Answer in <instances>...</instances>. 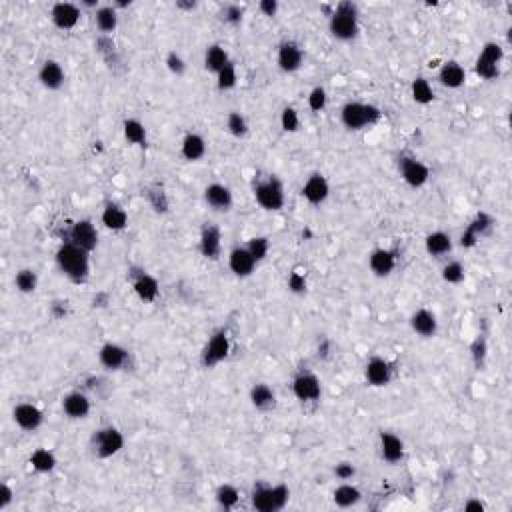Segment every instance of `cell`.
Masks as SVG:
<instances>
[{
  "label": "cell",
  "mask_w": 512,
  "mask_h": 512,
  "mask_svg": "<svg viewBox=\"0 0 512 512\" xmlns=\"http://www.w3.org/2000/svg\"><path fill=\"white\" fill-rule=\"evenodd\" d=\"M90 252L72 242H62L56 250V265L60 272L76 284L87 283L90 274Z\"/></svg>",
  "instance_id": "6da1fadb"
},
{
  "label": "cell",
  "mask_w": 512,
  "mask_h": 512,
  "mask_svg": "<svg viewBox=\"0 0 512 512\" xmlns=\"http://www.w3.org/2000/svg\"><path fill=\"white\" fill-rule=\"evenodd\" d=\"M328 30L340 42H351V40H354L358 36V33H360L358 6L354 2H351V0L338 2L335 6V10H333V15H330V20H328Z\"/></svg>",
  "instance_id": "7a4b0ae2"
},
{
  "label": "cell",
  "mask_w": 512,
  "mask_h": 512,
  "mask_svg": "<svg viewBox=\"0 0 512 512\" xmlns=\"http://www.w3.org/2000/svg\"><path fill=\"white\" fill-rule=\"evenodd\" d=\"M252 193H254L256 204H258L263 211L276 212L281 211V209H284L286 195H284L283 180L276 177V175H266L265 178L254 180Z\"/></svg>",
  "instance_id": "3957f363"
},
{
  "label": "cell",
  "mask_w": 512,
  "mask_h": 512,
  "mask_svg": "<svg viewBox=\"0 0 512 512\" xmlns=\"http://www.w3.org/2000/svg\"><path fill=\"white\" fill-rule=\"evenodd\" d=\"M252 506L258 512H279L283 511L284 506L290 500V491L286 484H256L252 488Z\"/></svg>",
  "instance_id": "277c9868"
},
{
  "label": "cell",
  "mask_w": 512,
  "mask_h": 512,
  "mask_svg": "<svg viewBox=\"0 0 512 512\" xmlns=\"http://www.w3.org/2000/svg\"><path fill=\"white\" fill-rule=\"evenodd\" d=\"M382 112L374 105L364 103H346L340 108V123L348 130H362L367 126H372L380 121Z\"/></svg>",
  "instance_id": "5b68a950"
},
{
  "label": "cell",
  "mask_w": 512,
  "mask_h": 512,
  "mask_svg": "<svg viewBox=\"0 0 512 512\" xmlns=\"http://www.w3.org/2000/svg\"><path fill=\"white\" fill-rule=\"evenodd\" d=\"M92 452L98 457V459H112L116 457L124 446V436L123 432L116 428V426H105V428H98L94 434H92Z\"/></svg>",
  "instance_id": "8992f818"
},
{
  "label": "cell",
  "mask_w": 512,
  "mask_h": 512,
  "mask_svg": "<svg viewBox=\"0 0 512 512\" xmlns=\"http://www.w3.org/2000/svg\"><path fill=\"white\" fill-rule=\"evenodd\" d=\"M230 353V338L229 333L224 328L216 330L211 336V340L206 342L204 351L200 354V364L204 369H214L216 364H220L222 360H227Z\"/></svg>",
  "instance_id": "52a82bcc"
},
{
  "label": "cell",
  "mask_w": 512,
  "mask_h": 512,
  "mask_svg": "<svg viewBox=\"0 0 512 512\" xmlns=\"http://www.w3.org/2000/svg\"><path fill=\"white\" fill-rule=\"evenodd\" d=\"M292 394L301 403H317L322 396V385L318 380L317 374L312 372H299L292 378Z\"/></svg>",
  "instance_id": "ba28073f"
},
{
  "label": "cell",
  "mask_w": 512,
  "mask_h": 512,
  "mask_svg": "<svg viewBox=\"0 0 512 512\" xmlns=\"http://www.w3.org/2000/svg\"><path fill=\"white\" fill-rule=\"evenodd\" d=\"M398 170H400L403 180L410 188H423L430 178V168L424 162H421L418 159H412V157H403L398 162Z\"/></svg>",
  "instance_id": "9c48e42d"
},
{
  "label": "cell",
  "mask_w": 512,
  "mask_h": 512,
  "mask_svg": "<svg viewBox=\"0 0 512 512\" xmlns=\"http://www.w3.org/2000/svg\"><path fill=\"white\" fill-rule=\"evenodd\" d=\"M302 62H304V53L302 46L294 40H284L279 46V54H276V64L279 69L286 74L301 71Z\"/></svg>",
  "instance_id": "30bf717a"
},
{
  "label": "cell",
  "mask_w": 512,
  "mask_h": 512,
  "mask_svg": "<svg viewBox=\"0 0 512 512\" xmlns=\"http://www.w3.org/2000/svg\"><path fill=\"white\" fill-rule=\"evenodd\" d=\"M67 242H72V245L80 247L87 252H92L98 245V232L94 229L92 220L85 218V220L74 222L71 230H69V240Z\"/></svg>",
  "instance_id": "8fae6325"
},
{
  "label": "cell",
  "mask_w": 512,
  "mask_h": 512,
  "mask_svg": "<svg viewBox=\"0 0 512 512\" xmlns=\"http://www.w3.org/2000/svg\"><path fill=\"white\" fill-rule=\"evenodd\" d=\"M98 362L105 367L106 371H123L130 362V353L116 342H106L98 351Z\"/></svg>",
  "instance_id": "7c38bea8"
},
{
  "label": "cell",
  "mask_w": 512,
  "mask_h": 512,
  "mask_svg": "<svg viewBox=\"0 0 512 512\" xmlns=\"http://www.w3.org/2000/svg\"><path fill=\"white\" fill-rule=\"evenodd\" d=\"M328 196H330V184L320 173H312L302 184V198L312 206L324 204Z\"/></svg>",
  "instance_id": "4fadbf2b"
},
{
  "label": "cell",
  "mask_w": 512,
  "mask_h": 512,
  "mask_svg": "<svg viewBox=\"0 0 512 512\" xmlns=\"http://www.w3.org/2000/svg\"><path fill=\"white\" fill-rule=\"evenodd\" d=\"M493 227H495L493 216H488L486 212H478L477 216H475V220H473V222L466 227V230L462 232V236H460V247L473 248L482 236H486V234L493 230Z\"/></svg>",
  "instance_id": "5bb4252c"
},
{
  "label": "cell",
  "mask_w": 512,
  "mask_h": 512,
  "mask_svg": "<svg viewBox=\"0 0 512 512\" xmlns=\"http://www.w3.org/2000/svg\"><path fill=\"white\" fill-rule=\"evenodd\" d=\"M12 421L17 423L18 428L26 430V432H35L42 426L44 414L33 403H20L12 408Z\"/></svg>",
  "instance_id": "9a60e30c"
},
{
  "label": "cell",
  "mask_w": 512,
  "mask_h": 512,
  "mask_svg": "<svg viewBox=\"0 0 512 512\" xmlns=\"http://www.w3.org/2000/svg\"><path fill=\"white\" fill-rule=\"evenodd\" d=\"M198 250L204 258L209 261H218L222 252V234L216 224H204L200 229V238H198Z\"/></svg>",
  "instance_id": "2e32d148"
},
{
  "label": "cell",
  "mask_w": 512,
  "mask_h": 512,
  "mask_svg": "<svg viewBox=\"0 0 512 512\" xmlns=\"http://www.w3.org/2000/svg\"><path fill=\"white\" fill-rule=\"evenodd\" d=\"M51 20L60 30H72L80 22V6L72 2H56L51 8Z\"/></svg>",
  "instance_id": "e0dca14e"
},
{
  "label": "cell",
  "mask_w": 512,
  "mask_h": 512,
  "mask_svg": "<svg viewBox=\"0 0 512 512\" xmlns=\"http://www.w3.org/2000/svg\"><path fill=\"white\" fill-rule=\"evenodd\" d=\"M364 378L374 389L387 387L392 380V367H390L389 360L382 356H372L364 367Z\"/></svg>",
  "instance_id": "ac0fdd59"
},
{
  "label": "cell",
  "mask_w": 512,
  "mask_h": 512,
  "mask_svg": "<svg viewBox=\"0 0 512 512\" xmlns=\"http://www.w3.org/2000/svg\"><path fill=\"white\" fill-rule=\"evenodd\" d=\"M256 265H258V263H256L254 256L248 252L247 247H234L230 250L229 268L234 276L247 279V276H250V274L256 270Z\"/></svg>",
  "instance_id": "d6986e66"
},
{
  "label": "cell",
  "mask_w": 512,
  "mask_h": 512,
  "mask_svg": "<svg viewBox=\"0 0 512 512\" xmlns=\"http://www.w3.org/2000/svg\"><path fill=\"white\" fill-rule=\"evenodd\" d=\"M204 202L214 212H229L232 209V204H234V196H232L227 184L212 182L204 188Z\"/></svg>",
  "instance_id": "ffe728a7"
},
{
  "label": "cell",
  "mask_w": 512,
  "mask_h": 512,
  "mask_svg": "<svg viewBox=\"0 0 512 512\" xmlns=\"http://www.w3.org/2000/svg\"><path fill=\"white\" fill-rule=\"evenodd\" d=\"M410 328H412L414 335H418L421 338H432L439 333V318L428 308H418L410 317Z\"/></svg>",
  "instance_id": "44dd1931"
},
{
  "label": "cell",
  "mask_w": 512,
  "mask_h": 512,
  "mask_svg": "<svg viewBox=\"0 0 512 512\" xmlns=\"http://www.w3.org/2000/svg\"><path fill=\"white\" fill-rule=\"evenodd\" d=\"M132 288L142 302H155L160 292L159 281L144 270H132Z\"/></svg>",
  "instance_id": "7402d4cb"
},
{
  "label": "cell",
  "mask_w": 512,
  "mask_h": 512,
  "mask_svg": "<svg viewBox=\"0 0 512 512\" xmlns=\"http://www.w3.org/2000/svg\"><path fill=\"white\" fill-rule=\"evenodd\" d=\"M62 410L71 421H82L90 414V398L80 390L69 392L62 398Z\"/></svg>",
  "instance_id": "603a6c76"
},
{
  "label": "cell",
  "mask_w": 512,
  "mask_h": 512,
  "mask_svg": "<svg viewBox=\"0 0 512 512\" xmlns=\"http://www.w3.org/2000/svg\"><path fill=\"white\" fill-rule=\"evenodd\" d=\"M38 80L46 90H58L62 89V85L67 80V74H64V69H62V64L58 60L48 58V60L42 62V67L38 71Z\"/></svg>",
  "instance_id": "cb8c5ba5"
},
{
  "label": "cell",
  "mask_w": 512,
  "mask_h": 512,
  "mask_svg": "<svg viewBox=\"0 0 512 512\" xmlns=\"http://www.w3.org/2000/svg\"><path fill=\"white\" fill-rule=\"evenodd\" d=\"M369 266H371L372 274L378 279L389 276L390 272L396 266V254L389 250V248H374L369 256Z\"/></svg>",
  "instance_id": "d4e9b609"
},
{
  "label": "cell",
  "mask_w": 512,
  "mask_h": 512,
  "mask_svg": "<svg viewBox=\"0 0 512 512\" xmlns=\"http://www.w3.org/2000/svg\"><path fill=\"white\" fill-rule=\"evenodd\" d=\"M380 457L389 464H398L405 459V442L394 432H380Z\"/></svg>",
  "instance_id": "484cf974"
},
{
  "label": "cell",
  "mask_w": 512,
  "mask_h": 512,
  "mask_svg": "<svg viewBox=\"0 0 512 512\" xmlns=\"http://www.w3.org/2000/svg\"><path fill=\"white\" fill-rule=\"evenodd\" d=\"M439 82L446 89H460L466 82V71L457 60L444 62L439 71Z\"/></svg>",
  "instance_id": "4316f807"
},
{
  "label": "cell",
  "mask_w": 512,
  "mask_h": 512,
  "mask_svg": "<svg viewBox=\"0 0 512 512\" xmlns=\"http://www.w3.org/2000/svg\"><path fill=\"white\" fill-rule=\"evenodd\" d=\"M424 248L430 256L434 258H442L446 254L452 252V238L450 234L442 232V230H436V232H430L426 238H424Z\"/></svg>",
  "instance_id": "83f0119b"
},
{
  "label": "cell",
  "mask_w": 512,
  "mask_h": 512,
  "mask_svg": "<svg viewBox=\"0 0 512 512\" xmlns=\"http://www.w3.org/2000/svg\"><path fill=\"white\" fill-rule=\"evenodd\" d=\"M100 222L105 224L108 230H124L128 227V214L124 211L121 204L116 202H106V206L103 209V214H100Z\"/></svg>",
  "instance_id": "f1b7e54d"
},
{
  "label": "cell",
  "mask_w": 512,
  "mask_h": 512,
  "mask_svg": "<svg viewBox=\"0 0 512 512\" xmlns=\"http://www.w3.org/2000/svg\"><path fill=\"white\" fill-rule=\"evenodd\" d=\"M180 152L188 162H198L200 159H204V155H206V141L198 132H188L182 139Z\"/></svg>",
  "instance_id": "f546056e"
},
{
  "label": "cell",
  "mask_w": 512,
  "mask_h": 512,
  "mask_svg": "<svg viewBox=\"0 0 512 512\" xmlns=\"http://www.w3.org/2000/svg\"><path fill=\"white\" fill-rule=\"evenodd\" d=\"M250 403L256 410H272L276 407V392L265 382H258L250 389Z\"/></svg>",
  "instance_id": "4dcf8cb0"
},
{
  "label": "cell",
  "mask_w": 512,
  "mask_h": 512,
  "mask_svg": "<svg viewBox=\"0 0 512 512\" xmlns=\"http://www.w3.org/2000/svg\"><path fill=\"white\" fill-rule=\"evenodd\" d=\"M362 498V493L358 486H354L351 482H342L340 486H336L335 493H333V500L338 509H351L356 506Z\"/></svg>",
  "instance_id": "1f68e13d"
},
{
  "label": "cell",
  "mask_w": 512,
  "mask_h": 512,
  "mask_svg": "<svg viewBox=\"0 0 512 512\" xmlns=\"http://www.w3.org/2000/svg\"><path fill=\"white\" fill-rule=\"evenodd\" d=\"M94 22H96V28L103 35L110 36L118 26V10L114 6H110V4L100 6V8L94 10Z\"/></svg>",
  "instance_id": "d6a6232c"
},
{
  "label": "cell",
  "mask_w": 512,
  "mask_h": 512,
  "mask_svg": "<svg viewBox=\"0 0 512 512\" xmlns=\"http://www.w3.org/2000/svg\"><path fill=\"white\" fill-rule=\"evenodd\" d=\"M230 62L229 53L220 44H211L204 53V69L212 74H218Z\"/></svg>",
  "instance_id": "836d02e7"
},
{
  "label": "cell",
  "mask_w": 512,
  "mask_h": 512,
  "mask_svg": "<svg viewBox=\"0 0 512 512\" xmlns=\"http://www.w3.org/2000/svg\"><path fill=\"white\" fill-rule=\"evenodd\" d=\"M123 132L124 139L130 142V144H136V146H146L148 141V134H146V128L141 121L136 118H126L123 123Z\"/></svg>",
  "instance_id": "e575fe53"
},
{
  "label": "cell",
  "mask_w": 512,
  "mask_h": 512,
  "mask_svg": "<svg viewBox=\"0 0 512 512\" xmlns=\"http://www.w3.org/2000/svg\"><path fill=\"white\" fill-rule=\"evenodd\" d=\"M28 460H30V466L35 468L36 473H42V475L44 473H53L56 468V457L48 448H36Z\"/></svg>",
  "instance_id": "d590c367"
},
{
  "label": "cell",
  "mask_w": 512,
  "mask_h": 512,
  "mask_svg": "<svg viewBox=\"0 0 512 512\" xmlns=\"http://www.w3.org/2000/svg\"><path fill=\"white\" fill-rule=\"evenodd\" d=\"M410 92H412L414 103H418V105H430L434 100V90H432L430 82L424 76H418V78L412 80Z\"/></svg>",
  "instance_id": "8d00e7d4"
},
{
  "label": "cell",
  "mask_w": 512,
  "mask_h": 512,
  "mask_svg": "<svg viewBox=\"0 0 512 512\" xmlns=\"http://www.w3.org/2000/svg\"><path fill=\"white\" fill-rule=\"evenodd\" d=\"M15 286H17L18 292H22V294H33L36 286H38V274L33 268H22V270H18L17 276H15Z\"/></svg>",
  "instance_id": "74e56055"
},
{
  "label": "cell",
  "mask_w": 512,
  "mask_h": 512,
  "mask_svg": "<svg viewBox=\"0 0 512 512\" xmlns=\"http://www.w3.org/2000/svg\"><path fill=\"white\" fill-rule=\"evenodd\" d=\"M238 500H240V493L236 491V486H232V484H220L216 488V502L222 509H227V511L234 509L238 504Z\"/></svg>",
  "instance_id": "f35d334b"
},
{
  "label": "cell",
  "mask_w": 512,
  "mask_h": 512,
  "mask_svg": "<svg viewBox=\"0 0 512 512\" xmlns=\"http://www.w3.org/2000/svg\"><path fill=\"white\" fill-rule=\"evenodd\" d=\"M227 130H229L234 139H245L248 134V123L247 118H245V114H240L236 110L229 112V116H227Z\"/></svg>",
  "instance_id": "ab89813d"
},
{
  "label": "cell",
  "mask_w": 512,
  "mask_h": 512,
  "mask_svg": "<svg viewBox=\"0 0 512 512\" xmlns=\"http://www.w3.org/2000/svg\"><path fill=\"white\" fill-rule=\"evenodd\" d=\"M236 80H238V74H236V64L230 60L229 64L222 69V71L216 74V89L218 90H232L236 87Z\"/></svg>",
  "instance_id": "60d3db41"
},
{
  "label": "cell",
  "mask_w": 512,
  "mask_h": 512,
  "mask_svg": "<svg viewBox=\"0 0 512 512\" xmlns=\"http://www.w3.org/2000/svg\"><path fill=\"white\" fill-rule=\"evenodd\" d=\"M466 272H464V266L459 261H450L442 266V281L448 284H460L464 281Z\"/></svg>",
  "instance_id": "b9f144b4"
},
{
  "label": "cell",
  "mask_w": 512,
  "mask_h": 512,
  "mask_svg": "<svg viewBox=\"0 0 512 512\" xmlns=\"http://www.w3.org/2000/svg\"><path fill=\"white\" fill-rule=\"evenodd\" d=\"M247 248L248 252L254 256V261L256 263H261V261H265L266 256H268V250H270V240L266 238V236H254V238H250L247 242Z\"/></svg>",
  "instance_id": "7bdbcfd3"
},
{
  "label": "cell",
  "mask_w": 512,
  "mask_h": 512,
  "mask_svg": "<svg viewBox=\"0 0 512 512\" xmlns=\"http://www.w3.org/2000/svg\"><path fill=\"white\" fill-rule=\"evenodd\" d=\"M281 126L286 132H297L301 128V116H299V110L292 108V106H286L281 114Z\"/></svg>",
  "instance_id": "ee69618b"
},
{
  "label": "cell",
  "mask_w": 512,
  "mask_h": 512,
  "mask_svg": "<svg viewBox=\"0 0 512 512\" xmlns=\"http://www.w3.org/2000/svg\"><path fill=\"white\" fill-rule=\"evenodd\" d=\"M500 64H495V62H488V60H484V58H480L478 56L477 62H475V71L480 78H484V80H495L500 76V69H498Z\"/></svg>",
  "instance_id": "f6af8a7d"
},
{
  "label": "cell",
  "mask_w": 512,
  "mask_h": 512,
  "mask_svg": "<svg viewBox=\"0 0 512 512\" xmlns=\"http://www.w3.org/2000/svg\"><path fill=\"white\" fill-rule=\"evenodd\" d=\"M478 56H480V58H484V60H488V62L500 64V62H502V58H504V48H502L498 42H486V44L482 46V51H480Z\"/></svg>",
  "instance_id": "bcb514c9"
},
{
  "label": "cell",
  "mask_w": 512,
  "mask_h": 512,
  "mask_svg": "<svg viewBox=\"0 0 512 512\" xmlns=\"http://www.w3.org/2000/svg\"><path fill=\"white\" fill-rule=\"evenodd\" d=\"M326 100H328L326 89L324 87H315V89L310 90V94H308V108L312 112H320V110H324Z\"/></svg>",
  "instance_id": "7dc6e473"
},
{
  "label": "cell",
  "mask_w": 512,
  "mask_h": 512,
  "mask_svg": "<svg viewBox=\"0 0 512 512\" xmlns=\"http://www.w3.org/2000/svg\"><path fill=\"white\" fill-rule=\"evenodd\" d=\"M242 17H245V8L240 4H227L222 10V18L230 26H238L242 22Z\"/></svg>",
  "instance_id": "c3c4849f"
},
{
  "label": "cell",
  "mask_w": 512,
  "mask_h": 512,
  "mask_svg": "<svg viewBox=\"0 0 512 512\" xmlns=\"http://www.w3.org/2000/svg\"><path fill=\"white\" fill-rule=\"evenodd\" d=\"M148 200L152 204V209L157 212H166L168 211V200H166V195L160 186H152L148 191Z\"/></svg>",
  "instance_id": "681fc988"
},
{
  "label": "cell",
  "mask_w": 512,
  "mask_h": 512,
  "mask_svg": "<svg viewBox=\"0 0 512 512\" xmlns=\"http://www.w3.org/2000/svg\"><path fill=\"white\" fill-rule=\"evenodd\" d=\"M164 62H166V69L173 72V74H177V76H182L184 71H186V62H184V58L177 51L166 54V60Z\"/></svg>",
  "instance_id": "f907efd6"
},
{
  "label": "cell",
  "mask_w": 512,
  "mask_h": 512,
  "mask_svg": "<svg viewBox=\"0 0 512 512\" xmlns=\"http://www.w3.org/2000/svg\"><path fill=\"white\" fill-rule=\"evenodd\" d=\"M470 351H473V360H475L477 369H482L484 358H486V338L484 336H478L477 340L473 342Z\"/></svg>",
  "instance_id": "816d5d0a"
},
{
  "label": "cell",
  "mask_w": 512,
  "mask_h": 512,
  "mask_svg": "<svg viewBox=\"0 0 512 512\" xmlns=\"http://www.w3.org/2000/svg\"><path fill=\"white\" fill-rule=\"evenodd\" d=\"M96 51L103 54L106 60H110V56H112V54H116V44H114L112 36H106V35L98 36V40H96Z\"/></svg>",
  "instance_id": "f5cc1de1"
},
{
  "label": "cell",
  "mask_w": 512,
  "mask_h": 512,
  "mask_svg": "<svg viewBox=\"0 0 512 512\" xmlns=\"http://www.w3.org/2000/svg\"><path fill=\"white\" fill-rule=\"evenodd\" d=\"M288 288H290V292H294V294H304L306 288H308L306 276H304L302 272H299V270H294V272L288 276Z\"/></svg>",
  "instance_id": "db71d44e"
},
{
  "label": "cell",
  "mask_w": 512,
  "mask_h": 512,
  "mask_svg": "<svg viewBox=\"0 0 512 512\" xmlns=\"http://www.w3.org/2000/svg\"><path fill=\"white\" fill-rule=\"evenodd\" d=\"M354 475H356V468H354V464L351 462H338L335 466V477L338 480H353Z\"/></svg>",
  "instance_id": "11a10c76"
},
{
  "label": "cell",
  "mask_w": 512,
  "mask_h": 512,
  "mask_svg": "<svg viewBox=\"0 0 512 512\" xmlns=\"http://www.w3.org/2000/svg\"><path fill=\"white\" fill-rule=\"evenodd\" d=\"M12 498H15L12 488L4 482V484L0 486V511H6V509L12 504Z\"/></svg>",
  "instance_id": "9f6ffc18"
},
{
  "label": "cell",
  "mask_w": 512,
  "mask_h": 512,
  "mask_svg": "<svg viewBox=\"0 0 512 512\" xmlns=\"http://www.w3.org/2000/svg\"><path fill=\"white\" fill-rule=\"evenodd\" d=\"M258 10H261L265 17H276V12H279V2H276V0H261V2H258Z\"/></svg>",
  "instance_id": "6f0895ef"
},
{
  "label": "cell",
  "mask_w": 512,
  "mask_h": 512,
  "mask_svg": "<svg viewBox=\"0 0 512 512\" xmlns=\"http://www.w3.org/2000/svg\"><path fill=\"white\" fill-rule=\"evenodd\" d=\"M464 511L466 512H484V504L480 500H468L464 504Z\"/></svg>",
  "instance_id": "680465c9"
},
{
  "label": "cell",
  "mask_w": 512,
  "mask_h": 512,
  "mask_svg": "<svg viewBox=\"0 0 512 512\" xmlns=\"http://www.w3.org/2000/svg\"><path fill=\"white\" fill-rule=\"evenodd\" d=\"M67 304L69 302H54L53 304V315L56 318H64L67 315Z\"/></svg>",
  "instance_id": "91938a15"
},
{
  "label": "cell",
  "mask_w": 512,
  "mask_h": 512,
  "mask_svg": "<svg viewBox=\"0 0 512 512\" xmlns=\"http://www.w3.org/2000/svg\"><path fill=\"white\" fill-rule=\"evenodd\" d=\"M177 8H182V10H193V8H196V2H184V0H178Z\"/></svg>",
  "instance_id": "94428289"
},
{
  "label": "cell",
  "mask_w": 512,
  "mask_h": 512,
  "mask_svg": "<svg viewBox=\"0 0 512 512\" xmlns=\"http://www.w3.org/2000/svg\"><path fill=\"white\" fill-rule=\"evenodd\" d=\"M80 4H82L85 8H94V10L100 8V6H98V0H82Z\"/></svg>",
  "instance_id": "6125c7cd"
}]
</instances>
